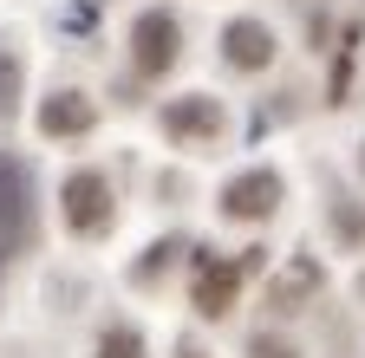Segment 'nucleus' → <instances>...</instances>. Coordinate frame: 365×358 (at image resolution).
<instances>
[{"label": "nucleus", "mask_w": 365, "mask_h": 358, "mask_svg": "<svg viewBox=\"0 0 365 358\" xmlns=\"http://www.w3.org/2000/svg\"><path fill=\"white\" fill-rule=\"evenodd\" d=\"M176 53H182L176 14H170V7H144V14H137V26H130V59H137V72H144V78H163V72L176 65Z\"/></svg>", "instance_id": "nucleus-1"}, {"label": "nucleus", "mask_w": 365, "mask_h": 358, "mask_svg": "<svg viewBox=\"0 0 365 358\" xmlns=\"http://www.w3.org/2000/svg\"><path fill=\"white\" fill-rule=\"evenodd\" d=\"M59 202H66V228L72 235H105L111 228V183L98 169H72Z\"/></svg>", "instance_id": "nucleus-2"}, {"label": "nucleus", "mask_w": 365, "mask_h": 358, "mask_svg": "<svg viewBox=\"0 0 365 358\" xmlns=\"http://www.w3.org/2000/svg\"><path fill=\"white\" fill-rule=\"evenodd\" d=\"M26 221H33V169L14 150H0V248H14Z\"/></svg>", "instance_id": "nucleus-3"}, {"label": "nucleus", "mask_w": 365, "mask_h": 358, "mask_svg": "<svg viewBox=\"0 0 365 358\" xmlns=\"http://www.w3.org/2000/svg\"><path fill=\"white\" fill-rule=\"evenodd\" d=\"M281 209V176L274 169H242L235 183H222V215L228 221H267Z\"/></svg>", "instance_id": "nucleus-4"}, {"label": "nucleus", "mask_w": 365, "mask_h": 358, "mask_svg": "<svg viewBox=\"0 0 365 358\" xmlns=\"http://www.w3.org/2000/svg\"><path fill=\"white\" fill-rule=\"evenodd\" d=\"M163 130L176 144H209V137H222V105L215 98H176V105H163Z\"/></svg>", "instance_id": "nucleus-5"}, {"label": "nucleus", "mask_w": 365, "mask_h": 358, "mask_svg": "<svg viewBox=\"0 0 365 358\" xmlns=\"http://www.w3.org/2000/svg\"><path fill=\"white\" fill-rule=\"evenodd\" d=\"M222 59L235 65V72H261L274 59V33L261 20H228L222 26Z\"/></svg>", "instance_id": "nucleus-6"}, {"label": "nucleus", "mask_w": 365, "mask_h": 358, "mask_svg": "<svg viewBox=\"0 0 365 358\" xmlns=\"http://www.w3.org/2000/svg\"><path fill=\"white\" fill-rule=\"evenodd\" d=\"M91 124H98V105H91L85 92H53L39 105V130L46 137H85Z\"/></svg>", "instance_id": "nucleus-7"}, {"label": "nucleus", "mask_w": 365, "mask_h": 358, "mask_svg": "<svg viewBox=\"0 0 365 358\" xmlns=\"http://www.w3.org/2000/svg\"><path fill=\"white\" fill-rule=\"evenodd\" d=\"M235 280H242V267H235V260H215V267H202V280H196V312L222 320V312L235 306Z\"/></svg>", "instance_id": "nucleus-8"}, {"label": "nucleus", "mask_w": 365, "mask_h": 358, "mask_svg": "<svg viewBox=\"0 0 365 358\" xmlns=\"http://www.w3.org/2000/svg\"><path fill=\"white\" fill-rule=\"evenodd\" d=\"M98 358H144V332H137V326H111L98 339Z\"/></svg>", "instance_id": "nucleus-9"}, {"label": "nucleus", "mask_w": 365, "mask_h": 358, "mask_svg": "<svg viewBox=\"0 0 365 358\" xmlns=\"http://www.w3.org/2000/svg\"><path fill=\"white\" fill-rule=\"evenodd\" d=\"M14 105H20V59L0 53V124L14 117Z\"/></svg>", "instance_id": "nucleus-10"}, {"label": "nucleus", "mask_w": 365, "mask_h": 358, "mask_svg": "<svg viewBox=\"0 0 365 358\" xmlns=\"http://www.w3.org/2000/svg\"><path fill=\"white\" fill-rule=\"evenodd\" d=\"M255 358H294V352H287L281 339H255Z\"/></svg>", "instance_id": "nucleus-11"}, {"label": "nucleus", "mask_w": 365, "mask_h": 358, "mask_svg": "<svg viewBox=\"0 0 365 358\" xmlns=\"http://www.w3.org/2000/svg\"><path fill=\"white\" fill-rule=\"evenodd\" d=\"M176 358H202V352H196V345H182V352H176Z\"/></svg>", "instance_id": "nucleus-12"}]
</instances>
